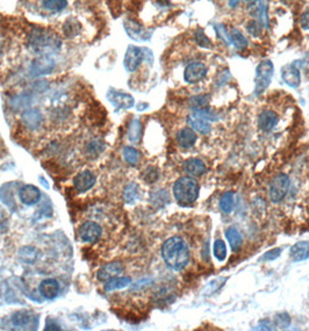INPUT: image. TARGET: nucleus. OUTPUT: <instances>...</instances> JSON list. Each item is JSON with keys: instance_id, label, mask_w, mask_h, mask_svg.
<instances>
[{"instance_id": "412c9836", "label": "nucleus", "mask_w": 309, "mask_h": 331, "mask_svg": "<svg viewBox=\"0 0 309 331\" xmlns=\"http://www.w3.org/2000/svg\"><path fill=\"white\" fill-rule=\"evenodd\" d=\"M130 283V279L127 277H115L108 281L105 282V291L106 292H112L115 290H121V288L127 287Z\"/></svg>"}, {"instance_id": "4468645a", "label": "nucleus", "mask_w": 309, "mask_h": 331, "mask_svg": "<svg viewBox=\"0 0 309 331\" xmlns=\"http://www.w3.org/2000/svg\"><path fill=\"white\" fill-rule=\"evenodd\" d=\"M187 122L194 131H198L200 134L209 133V130L211 129L210 122L194 112L187 117Z\"/></svg>"}, {"instance_id": "4be33fe9", "label": "nucleus", "mask_w": 309, "mask_h": 331, "mask_svg": "<svg viewBox=\"0 0 309 331\" xmlns=\"http://www.w3.org/2000/svg\"><path fill=\"white\" fill-rule=\"evenodd\" d=\"M226 237L228 242H229L231 249L234 251H237L240 249L241 245H242V236H241L240 231L237 230L236 228L230 227L226 230Z\"/></svg>"}, {"instance_id": "aec40b11", "label": "nucleus", "mask_w": 309, "mask_h": 331, "mask_svg": "<svg viewBox=\"0 0 309 331\" xmlns=\"http://www.w3.org/2000/svg\"><path fill=\"white\" fill-rule=\"evenodd\" d=\"M228 37H229V43L234 45L236 49H244L245 46H248V39L243 35V33L237 28H232L231 31L228 33Z\"/></svg>"}, {"instance_id": "5701e85b", "label": "nucleus", "mask_w": 309, "mask_h": 331, "mask_svg": "<svg viewBox=\"0 0 309 331\" xmlns=\"http://www.w3.org/2000/svg\"><path fill=\"white\" fill-rule=\"evenodd\" d=\"M80 28H82V26H80L78 20L75 18H70L69 20H66L64 26H63V32H64L66 37L73 39V37L78 35L80 32Z\"/></svg>"}, {"instance_id": "c756f323", "label": "nucleus", "mask_w": 309, "mask_h": 331, "mask_svg": "<svg viewBox=\"0 0 309 331\" xmlns=\"http://www.w3.org/2000/svg\"><path fill=\"white\" fill-rule=\"evenodd\" d=\"M209 97L208 96H197L193 97L191 99V106L194 107V109H200L204 108L205 106L208 104Z\"/></svg>"}, {"instance_id": "c85d7f7f", "label": "nucleus", "mask_w": 309, "mask_h": 331, "mask_svg": "<svg viewBox=\"0 0 309 331\" xmlns=\"http://www.w3.org/2000/svg\"><path fill=\"white\" fill-rule=\"evenodd\" d=\"M214 254L220 262L226 259L227 248H226V244H224L223 241L218 240L217 242H215V243H214Z\"/></svg>"}, {"instance_id": "bb28decb", "label": "nucleus", "mask_w": 309, "mask_h": 331, "mask_svg": "<svg viewBox=\"0 0 309 331\" xmlns=\"http://www.w3.org/2000/svg\"><path fill=\"white\" fill-rule=\"evenodd\" d=\"M194 40H196L197 44L199 46H201V48H211V45H213L211 41L209 40V37L206 35L204 29L201 28H199L198 31H196V33H194Z\"/></svg>"}, {"instance_id": "6ab92c4d", "label": "nucleus", "mask_w": 309, "mask_h": 331, "mask_svg": "<svg viewBox=\"0 0 309 331\" xmlns=\"http://www.w3.org/2000/svg\"><path fill=\"white\" fill-rule=\"evenodd\" d=\"M197 141V134L192 128H184L177 134V142L183 148H191Z\"/></svg>"}, {"instance_id": "1a4fd4ad", "label": "nucleus", "mask_w": 309, "mask_h": 331, "mask_svg": "<svg viewBox=\"0 0 309 331\" xmlns=\"http://www.w3.org/2000/svg\"><path fill=\"white\" fill-rule=\"evenodd\" d=\"M96 184V177L91 171L85 170V171L79 172L77 176L74 178V186L79 193H84L92 188Z\"/></svg>"}, {"instance_id": "c9c22d12", "label": "nucleus", "mask_w": 309, "mask_h": 331, "mask_svg": "<svg viewBox=\"0 0 309 331\" xmlns=\"http://www.w3.org/2000/svg\"><path fill=\"white\" fill-rule=\"evenodd\" d=\"M241 2V0H230V6L231 7H234V6H236L237 5V4H239Z\"/></svg>"}, {"instance_id": "9b49d317", "label": "nucleus", "mask_w": 309, "mask_h": 331, "mask_svg": "<svg viewBox=\"0 0 309 331\" xmlns=\"http://www.w3.org/2000/svg\"><path fill=\"white\" fill-rule=\"evenodd\" d=\"M281 78L290 87H298L301 83V76L300 70L293 64L283 65L281 69Z\"/></svg>"}, {"instance_id": "7ed1b4c3", "label": "nucleus", "mask_w": 309, "mask_h": 331, "mask_svg": "<svg viewBox=\"0 0 309 331\" xmlns=\"http://www.w3.org/2000/svg\"><path fill=\"white\" fill-rule=\"evenodd\" d=\"M173 194L177 202L181 206H188L198 199L199 184L191 177H181L175 182Z\"/></svg>"}, {"instance_id": "39448f33", "label": "nucleus", "mask_w": 309, "mask_h": 331, "mask_svg": "<svg viewBox=\"0 0 309 331\" xmlns=\"http://www.w3.org/2000/svg\"><path fill=\"white\" fill-rule=\"evenodd\" d=\"M290 188V178L283 173H280L271 182L270 187V199L273 202H279L285 198L286 193L289 192Z\"/></svg>"}, {"instance_id": "cd10ccee", "label": "nucleus", "mask_w": 309, "mask_h": 331, "mask_svg": "<svg viewBox=\"0 0 309 331\" xmlns=\"http://www.w3.org/2000/svg\"><path fill=\"white\" fill-rule=\"evenodd\" d=\"M247 31L251 36L259 37L262 35V33H263V25L260 23V21L252 19L247 23Z\"/></svg>"}, {"instance_id": "9d476101", "label": "nucleus", "mask_w": 309, "mask_h": 331, "mask_svg": "<svg viewBox=\"0 0 309 331\" xmlns=\"http://www.w3.org/2000/svg\"><path fill=\"white\" fill-rule=\"evenodd\" d=\"M124 271V266L120 262H112L101 267L98 271V279L100 281H108L115 277H118Z\"/></svg>"}, {"instance_id": "f8f14e48", "label": "nucleus", "mask_w": 309, "mask_h": 331, "mask_svg": "<svg viewBox=\"0 0 309 331\" xmlns=\"http://www.w3.org/2000/svg\"><path fill=\"white\" fill-rule=\"evenodd\" d=\"M125 27H126L127 34H128L132 39L139 40V41L149 40L150 33L148 32L147 29L143 28L138 22H136V21H133V20L126 21Z\"/></svg>"}, {"instance_id": "f704fd0d", "label": "nucleus", "mask_w": 309, "mask_h": 331, "mask_svg": "<svg viewBox=\"0 0 309 331\" xmlns=\"http://www.w3.org/2000/svg\"><path fill=\"white\" fill-rule=\"evenodd\" d=\"M301 66L306 71H309V52L306 53V55H304L303 58L301 59Z\"/></svg>"}, {"instance_id": "72a5a7b5", "label": "nucleus", "mask_w": 309, "mask_h": 331, "mask_svg": "<svg viewBox=\"0 0 309 331\" xmlns=\"http://www.w3.org/2000/svg\"><path fill=\"white\" fill-rule=\"evenodd\" d=\"M300 26L302 29H306V31L309 29V8L303 12L301 18H300Z\"/></svg>"}, {"instance_id": "a878e982", "label": "nucleus", "mask_w": 309, "mask_h": 331, "mask_svg": "<svg viewBox=\"0 0 309 331\" xmlns=\"http://www.w3.org/2000/svg\"><path fill=\"white\" fill-rule=\"evenodd\" d=\"M113 101L114 104L124 108H129L134 105L133 97L129 94H125V93H117V94H115V97H114Z\"/></svg>"}, {"instance_id": "f3484780", "label": "nucleus", "mask_w": 309, "mask_h": 331, "mask_svg": "<svg viewBox=\"0 0 309 331\" xmlns=\"http://www.w3.org/2000/svg\"><path fill=\"white\" fill-rule=\"evenodd\" d=\"M279 117L272 110H264L260 113L259 119H258V125L259 128L264 131L272 130L278 124Z\"/></svg>"}, {"instance_id": "6e6552de", "label": "nucleus", "mask_w": 309, "mask_h": 331, "mask_svg": "<svg viewBox=\"0 0 309 331\" xmlns=\"http://www.w3.org/2000/svg\"><path fill=\"white\" fill-rule=\"evenodd\" d=\"M101 236V227L96 222H88L83 223L79 228V237L82 241L87 242V243H92L100 239Z\"/></svg>"}, {"instance_id": "473e14b6", "label": "nucleus", "mask_w": 309, "mask_h": 331, "mask_svg": "<svg viewBox=\"0 0 309 331\" xmlns=\"http://www.w3.org/2000/svg\"><path fill=\"white\" fill-rule=\"evenodd\" d=\"M291 323V318L287 314H282V315H278L276 320V324L280 326V328H287Z\"/></svg>"}, {"instance_id": "dca6fc26", "label": "nucleus", "mask_w": 309, "mask_h": 331, "mask_svg": "<svg viewBox=\"0 0 309 331\" xmlns=\"http://www.w3.org/2000/svg\"><path fill=\"white\" fill-rule=\"evenodd\" d=\"M184 171L192 177H200L206 172V165L201 159L189 158L183 165Z\"/></svg>"}, {"instance_id": "f03ea898", "label": "nucleus", "mask_w": 309, "mask_h": 331, "mask_svg": "<svg viewBox=\"0 0 309 331\" xmlns=\"http://www.w3.org/2000/svg\"><path fill=\"white\" fill-rule=\"evenodd\" d=\"M28 43L31 45L33 50L36 53L45 54L49 52H56L61 48L62 41L52 31H46V29H34L31 32L28 36Z\"/></svg>"}, {"instance_id": "a211bd4d", "label": "nucleus", "mask_w": 309, "mask_h": 331, "mask_svg": "<svg viewBox=\"0 0 309 331\" xmlns=\"http://www.w3.org/2000/svg\"><path fill=\"white\" fill-rule=\"evenodd\" d=\"M291 259L293 262L306 261L309 258V242H298L291 249Z\"/></svg>"}, {"instance_id": "2eb2a0df", "label": "nucleus", "mask_w": 309, "mask_h": 331, "mask_svg": "<svg viewBox=\"0 0 309 331\" xmlns=\"http://www.w3.org/2000/svg\"><path fill=\"white\" fill-rule=\"evenodd\" d=\"M40 293L43 298L48 300H53L56 298L59 292V285L57 280L55 279H45L40 283Z\"/></svg>"}, {"instance_id": "423d86ee", "label": "nucleus", "mask_w": 309, "mask_h": 331, "mask_svg": "<svg viewBox=\"0 0 309 331\" xmlns=\"http://www.w3.org/2000/svg\"><path fill=\"white\" fill-rule=\"evenodd\" d=\"M143 58H145V50L138 48V46L129 45L124 59V65L126 70L128 72H134L137 69L138 65L141 64Z\"/></svg>"}, {"instance_id": "0eeeda50", "label": "nucleus", "mask_w": 309, "mask_h": 331, "mask_svg": "<svg viewBox=\"0 0 309 331\" xmlns=\"http://www.w3.org/2000/svg\"><path fill=\"white\" fill-rule=\"evenodd\" d=\"M207 75V67L204 63L194 62L186 66L184 71V79L186 83L194 84L204 79Z\"/></svg>"}, {"instance_id": "20e7f679", "label": "nucleus", "mask_w": 309, "mask_h": 331, "mask_svg": "<svg viewBox=\"0 0 309 331\" xmlns=\"http://www.w3.org/2000/svg\"><path fill=\"white\" fill-rule=\"evenodd\" d=\"M273 75V63L270 59L260 62L256 69L255 77V92L256 94L263 93L271 83V78Z\"/></svg>"}, {"instance_id": "e433bc0d", "label": "nucleus", "mask_w": 309, "mask_h": 331, "mask_svg": "<svg viewBox=\"0 0 309 331\" xmlns=\"http://www.w3.org/2000/svg\"><path fill=\"white\" fill-rule=\"evenodd\" d=\"M248 2H249V3H250V4H252V3H256V2H258V0H248Z\"/></svg>"}, {"instance_id": "ddd939ff", "label": "nucleus", "mask_w": 309, "mask_h": 331, "mask_svg": "<svg viewBox=\"0 0 309 331\" xmlns=\"http://www.w3.org/2000/svg\"><path fill=\"white\" fill-rule=\"evenodd\" d=\"M19 198L25 205H34V203L39 202L41 198V192L36 186L26 185L19 191Z\"/></svg>"}, {"instance_id": "f257e3e1", "label": "nucleus", "mask_w": 309, "mask_h": 331, "mask_svg": "<svg viewBox=\"0 0 309 331\" xmlns=\"http://www.w3.org/2000/svg\"><path fill=\"white\" fill-rule=\"evenodd\" d=\"M163 259L173 270H181L187 265L189 251L187 245L180 237L175 236L164 242L162 247Z\"/></svg>"}, {"instance_id": "2f4dec72", "label": "nucleus", "mask_w": 309, "mask_h": 331, "mask_svg": "<svg viewBox=\"0 0 309 331\" xmlns=\"http://www.w3.org/2000/svg\"><path fill=\"white\" fill-rule=\"evenodd\" d=\"M281 253V250L280 249H274V250H271V251L266 252L263 257H262V261H265V262H269V261H274L277 259V258L280 256Z\"/></svg>"}, {"instance_id": "7c9ffc66", "label": "nucleus", "mask_w": 309, "mask_h": 331, "mask_svg": "<svg viewBox=\"0 0 309 331\" xmlns=\"http://www.w3.org/2000/svg\"><path fill=\"white\" fill-rule=\"evenodd\" d=\"M124 157L129 164H136L137 159H138V154H137V151L134 149V148H125Z\"/></svg>"}, {"instance_id": "393cba45", "label": "nucleus", "mask_w": 309, "mask_h": 331, "mask_svg": "<svg viewBox=\"0 0 309 331\" xmlns=\"http://www.w3.org/2000/svg\"><path fill=\"white\" fill-rule=\"evenodd\" d=\"M42 6L52 12H59L67 6V0H42Z\"/></svg>"}, {"instance_id": "b1692460", "label": "nucleus", "mask_w": 309, "mask_h": 331, "mask_svg": "<svg viewBox=\"0 0 309 331\" xmlns=\"http://www.w3.org/2000/svg\"><path fill=\"white\" fill-rule=\"evenodd\" d=\"M220 207L223 213L229 214L234 209V193L227 192L222 195L221 200H220Z\"/></svg>"}]
</instances>
